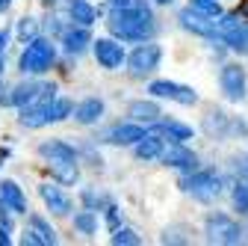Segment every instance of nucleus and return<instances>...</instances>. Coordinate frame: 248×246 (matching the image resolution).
Wrapping results in <instances>:
<instances>
[{"mask_svg": "<svg viewBox=\"0 0 248 246\" xmlns=\"http://www.w3.org/2000/svg\"><path fill=\"white\" fill-rule=\"evenodd\" d=\"M107 24L121 42H145L148 36H154V30H157L151 9L142 6V3L127 6V9H112Z\"/></svg>", "mask_w": 248, "mask_h": 246, "instance_id": "f257e3e1", "label": "nucleus"}, {"mask_svg": "<svg viewBox=\"0 0 248 246\" xmlns=\"http://www.w3.org/2000/svg\"><path fill=\"white\" fill-rule=\"evenodd\" d=\"M53 59H56V48L50 39H33V42H27L21 59H18V66L24 74H45L50 66H53Z\"/></svg>", "mask_w": 248, "mask_h": 246, "instance_id": "f03ea898", "label": "nucleus"}, {"mask_svg": "<svg viewBox=\"0 0 248 246\" xmlns=\"http://www.w3.org/2000/svg\"><path fill=\"white\" fill-rule=\"evenodd\" d=\"M204 234H207V240H210V243H228V246H233V243H242V240H245V237H242L239 223H236V220H231L228 213H210V217L204 220Z\"/></svg>", "mask_w": 248, "mask_h": 246, "instance_id": "7ed1b4c3", "label": "nucleus"}, {"mask_svg": "<svg viewBox=\"0 0 248 246\" xmlns=\"http://www.w3.org/2000/svg\"><path fill=\"white\" fill-rule=\"evenodd\" d=\"M180 187H183L186 193H192L198 202H213L216 196L222 193V178L216 175L213 169H201V172L192 169V175H186V178L180 181Z\"/></svg>", "mask_w": 248, "mask_h": 246, "instance_id": "20e7f679", "label": "nucleus"}, {"mask_svg": "<svg viewBox=\"0 0 248 246\" xmlns=\"http://www.w3.org/2000/svg\"><path fill=\"white\" fill-rule=\"evenodd\" d=\"M160 59H163V48H160V45H154V42H142V45L127 56L130 74L145 77V74H151V71H157Z\"/></svg>", "mask_w": 248, "mask_h": 246, "instance_id": "39448f33", "label": "nucleus"}, {"mask_svg": "<svg viewBox=\"0 0 248 246\" xmlns=\"http://www.w3.org/2000/svg\"><path fill=\"white\" fill-rule=\"evenodd\" d=\"M148 92L154 98H169V101H177L183 107H192L198 104V92L192 86H183V83H171V80H154L148 86Z\"/></svg>", "mask_w": 248, "mask_h": 246, "instance_id": "423d86ee", "label": "nucleus"}, {"mask_svg": "<svg viewBox=\"0 0 248 246\" xmlns=\"http://www.w3.org/2000/svg\"><path fill=\"white\" fill-rule=\"evenodd\" d=\"M177 21H180L183 30H189V33H195V36H204V39H216V36H219V24H216V18L198 12L195 6L180 9Z\"/></svg>", "mask_w": 248, "mask_h": 246, "instance_id": "0eeeda50", "label": "nucleus"}, {"mask_svg": "<svg viewBox=\"0 0 248 246\" xmlns=\"http://www.w3.org/2000/svg\"><path fill=\"white\" fill-rule=\"evenodd\" d=\"M219 83H222V92H225L231 101H242V98H245V86H248V71H245V66H239V63L222 66Z\"/></svg>", "mask_w": 248, "mask_h": 246, "instance_id": "6e6552de", "label": "nucleus"}, {"mask_svg": "<svg viewBox=\"0 0 248 246\" xmlns=\"http://www.w3.org/2000/svg\"><path fill=\"white\" fill-rule=\"evenodd\" d=\"M92 48H95V59L109 71H115L127 63V53H124V48L115 39H98V42H92Z\"/></svg>", "mask_w": 248, "mask_h": 246, "instance_id": "1a4fd4ad", "label": "nucleus"}, {"mask_svg": "<svg viewBox=\"0 0 248 246\" xmlns=\"http://www.w3.org/2000/svg\"><path fill=\"white\" fill-rule=\"evenodd\" d=\"M160 160L166 163V166H174V169H183V172H192V169H198V158H195V151H189L183 142H171L163 155H160Z\"/></svg>", "mask_w": 248, "mask_h": 246, "instance_id": "9d476101", "label": "nucleus"}, {"mask_svg": "<svg viewBox=\"0 0 248 246\" xmlns=\"http://www.w3.org/2000/svg\"><path fill=\"white\" fill-rule=\"evenodd\" d=\"M148 134H157V137L171 140V142H186V140H192V128L183 125V122H174V119H157V122L151 125Z\"/></svg>", "mask_w": 248, "mask_h": 246, "instance_id": "9b49d317", "label": "nucleus"}, {"mask_svg": "<svg viewBox=\"0 0 248 246\" xmlns=\"http://www.w3.org/2000/svg\"><path fill=\"white\" fill-rule=\"evenodd\" d=\"M142 137H148V131H145L142 122H124V125H115L107 134V140L115 142V145H136Z\"/></svg>", "mask_w": 248, "mask_h": 246, "instance_id": "f8f14e48", "label": "nucleus"}, {"mask_svg": "<svg viewBox=\"0 0 248 246\" xmlns=\"http://www.w3.org/2000/svg\"><path fill=\"white\" fill-rule=\"evenodd\" d=\"M0 208L12 213H27V199L15 181H0Z\"/></svg>", "mask_w": 248, "mask_h": 246, "instance_id": "ddd939ff", "label": "nucleus"}, {"mask_svg": "<svg viewBox=\"0 0 248 246\" xmlns=\"http://www.w3.org/2000/svg\"><path fill=\"white\" fill-rule=\"evenodd\" d=\"M39 196L45 199V205L56 213V217H65V213H71V199L62 193L59 187H53V184H42V187H39Z\"/></svg>", "mask_w": 248, "mask_h": 246, "instance_id": "4468645a", "label": "nucleus"}, {"mask_svg": "<svg viewBox=\"0 0 248 246\" xmlns=\"http://www.w3.org/2000/svg\"><path fill=\"white\" fill-rule=\"evenodd\" d=\"M89 45H92V36H89L86 24H77V27H71V30L62 33V48H65L68 53H83Z\"/></svg>", "mask_w": 248, "mask_h": 246, "instance_id": "2eb2a0df", "label": "nucleus"}, {"mask_svg": "<svg viewBox=\"0 0 248 246\" xmlns=\"http://www.w3.org/2000/svg\"><path fill=\"white\" fill-rule=\"evenodd\" d=\"M50 104H27V107H21L18 122H21L24 128H42V125H47V122H50Z\"/></svg>", "mask_w": 248, "mask_h": 246, "instance_id": "dca6fc26", "label": "nucleus"}, {"mask_svg": "<svg viewBox=\"0 0 248 246\" xmlns=\"http://www.w3.org/2000/svg\"><path fill=\"white\" fill-rule=\"evenodd\" d=\"M39 155L47 160V163H56V160H77V151L62 142V140H50V142H42L39 145Z\"/></svg>", "mask_w": 248, "mask_h": 246, "instance_id": "f3484780", "label": "nucleus"}, {"mask_svg": "<svg viewBox=\"0 0 248 246\" xmlns=\"http://www.w3.org/2000/svg\"><path fill=\"white\" fill-rule=\"evenodd\" d=\"M101 116H104V101L101 98H86L74 110V119L80 122V125H95Z\"/></svg>", "mask_w": 248, "mask_h": 246, "instance_id": "a211bd4d", "label": "nucleus"}, {"mask_svg": "<svg viewBox=\"0 0 248 246\" xmlns=\"http://www.w3.org/2000/svg\"><path fill=\"white\" fill-rule=\"evenodd\" d=\"M219 42L222 45H228L231 51H236V53H248V24H236V27H231L228 33H222L219 36Z\"/></svg>", "mask_w": 248, "mask_h": 246, "instance_id": "6ab92c4d", "label": "nucleus"}, {"mask_svg": "<svg viewBox=\"0 0 248 246\" xmlns=\"http://www.w3.org/2000/svg\"><path fill=\"white\" fill-rule=\"evenodd\" d=\"M42 89H45V83H33V80L18 83V86L12 89V104H15V107L36 104V101H39V95H42Z\"/></svg>", "mask_w": 248, "mask_h": 246, "instance_id": "aec40b11", "label": "nucleus"}, {"mask_svg": "<svg viewBox=\"0 0 248 246\" xmlns=\"http://www.w3.org/2000/svg\"><path fill=\"white\" fill-rule=\"evenodd\" d=\"M127 116L133 119V122H142V125H154L163 113H160V107L154 104V101H133L130 107H127Z\"/></svg>", "mask_w": 248, "mask_h": 246, "instance_id": "412c9836", "label": "nucleus"}, {"mask_svg": "<svg viewBox=\"0 0 248 246\" xmlns=\"http://www.w3.org/2000/svg\"><path fill=\"white\" fill-rule=\"evenodd\" d=\"M163 151H166V145H163V137H157V134H148L136 142V158L139 160H157Z\"/></svg>", "mask_w": 248, "mask_h": 246, "instance_id": "4be33fe9", "label": "nucleus"}, {"mask_svg": "<svg viewBox=\"0 0 248 246\" xmlns=\"http://www.w3.org/2000/svg\"><path fill=\"white\" fill-rule=\"evenodd\" d=\"M68 12L77 24H86V27L98 21V9L92 6L89 0H68Z\"/></svg>", "mask_w": 248, "mask_h": 246, "instance_id": "5701e85b", "label": "nucleus"}, {"mask_svg": "<svg viewBox=\"0 0 248 246\" xmlns=\"http://www.w3.org/2000/svg\"><path fill=\"white\" fill-rule=\"evenodd\" d=\"M56 175L59 184H77L80 178V169H77V160H56V163H47Z\"/></svg>", "mask_w": 248, "mask_h": 246, "instance_id": "b1692460", "label": "nucleus"}, {"mask_svg": "<svg viewBox=\"0 0 248 246\" xmlns=\"http://www.w3.org/2000/svg\"><path fill=\"white\" fill-rule=\"evenodd\" d=\"M74 228L77 231H83V234H92L98 228V217H95V211H80V213H74Z\"/></svg>", "mask_w": 248, "mask_h": 246, "instance_id": "393cba45", "label": "nucleus"}, {"mask_svg": "<svg viewBox=\"0 0 248 246\" xmlns=\"http://www.w3.org/2000/svg\"><path fill=\"white\" fill-rule=\"evenodd\" d=\"M30 228H33V231L45 240V246H53V243H56V231H53V228H50L42 217H36V213L30 217Z\"/></svg>", "mask_w": 248, "mask_h": 246, "instance_id": "a878e982", "label": "nucleus"}, {"mask_svg": "<svg viewBox=\"0 0 248 246\" xmlns=\"http://www.w3.org/2000/svg\"><path fill=\"white\" fill-rule=\"evenodd\" d=\"M36 36H39V21H36V18H30V15L21 18V21H18V39L27 45V42H33Z\"/></svg>", "mask_w": 248, "mask_h": 246, "instance_id": "bb28decb", "label": "nucleus"}, {"mask_svg": "<svg viewBox=\"0 0 248 246\" xmlns=\"http://www.w3.org/2000/svg\"><path fill=\"white\" fill-rule=\"evenodd\" d=\"M74 110H77V107H74L68 98H53V104H50V122H62V119H68Z\"/></svg>", "mask_w": 248, "mask_h": 246, "instance_id": "cd10ccee", "label": "nucleus"}, {"mask_svg": "<svg viewBox=\"0 0 248 246\" xmlns=\"http://www.w3.org/2000/svg\"><path fill=\"white\" fill-rule=\"evenodd\" d=\"M233 208L239 211V213H248V181L242 178V181H236L233 184Z\"/></svg>", "mask_w": 248, "mask_h": 246, "instance_id": "c85d7f7f", "label": "nucleus"}, {"mask_svg": "<svg viewBox=\"0 0 248 246\" xmlns=\"http://www.w3.org/2000/svg\"><path fill=\"white\" fill-rule=\"evenodd\" d=\"M112 243H115V246H139L142 240H139V234L130 231V228H115V231H112Z\"/></svg>", "mask_w": 248, "mask_h": 246, "instance_id": "c756f323", "label": "nucleus"}, {"mask_svg": "<svg viewBox=\"0 0 248 246\" xmlns=\"http://www.w3.org/2000/svg\"><path fill=\"white\" fill-rule=\"evenodd\" d=\"M192 6H195L198 12L210 15V18H222V15H225V12H222V6L216 3V0H192Z\"/></svg>", "mask_w": 248, "mask_h": 246, "instance_id": "7c9ffc66", "label": "nucleus"}, {"mask_svg": "<svg viewBox=\"0 0 248 246\" xmlns=\"http://www.w3.org/2000/svg\"><path fill=\"white\" fill-rule=\"evenodd\" d=\"M83 202H86L92 211H98V205H104L107 199H104L101 193H95V190H83Z\"/></svg>", "mask_w": 248, "mask_h": 246, "instance_id": "2f4dec72", "label": "nucleus"}, {"mask_svg": "<svg viewBox=\"0 0 248 246\" xmlns=\"http://www.w3.org/2000/svg\"><path fill=\"white\" fill-rule=\"evenodd\" d=\"M9 231H12V226H9V220L0 213V246H9L12 243V237H9Z\"/></svg>", "mask_w": 248, "mask_h": 246, "instance_id": "473e14b6", "label": "nucleus"}, {"mask_svg": "<svg viewBox=\"0 0 248 246\" xmlns=\"http://www.w3.org/2000/svg\"><path fill=\"white\" fill-rule=\"evenodd\" d=\"M21 240H24V246H45V240H42V237H39V234H36L33 228H27Z\"/></svg>", "mask_w": 248, "mask_h": 246, "instance_id": "72a5a7b5", "label": "nucleus"}, {"mask_svg": "<svg viewBox=\"0 0 248 246\" xmlns=\"http://www.w3.org/2000/svg\"><path fill=\"white\" fill-rule=\"evenodd\" d=\"M107 223H109L112 231L118 228V208H115V205H107Z\"/></svg>", "mask_w": 248, "mask_h": 246, "instance_id": "f704fd0d", "label": "nucleus"}, {"mask_svg": "<svg viewBox=\"0 0 248 246\" xmlns=\"http://www.w3.org/2000/svg\"><path fill=\"white\" fill-rule=\"evenodd\" d=\"M233 163H236V169H239V175H242V178L248 181V158H236Z\"/></svg>", "mask_w": 248, "mask_h": 246, "instance_id": "c9c22d12", "label": "nucleus"}, {"mask_svg": "<svg viewBox=\"0 0 248 246\" xmlns=\"http://www.w3.org/2000/svg\"><path fill=\"white\" fill-rule=\"evenodd\" d=\"M112 9H127V6H136V0H109Z\"/></svg>", "mask_w": 248, "mask_h": 246, "instance_id": "e433bc0d", "label": "nucleus"}, {"mask_svg": "<svg viewBox=\"0 0 248 246\" xmlns=\"http://www.w3.org/2000/svg\"><path fill=\"white\" fill-rule=\"evenodd\" d=\"M6 42H9V33H6V30H0V53H3V48H6Z\"/></svg>", "mask_w": 248, "mask_h": 246, "instance_id": "4c0bfd02", "label": "nucleus"}, {"mask_svg": "<svg viewBox=\"0 0 248 246\" xmlns=\"http://www.w3.org/2000/svg\"><path fill=\"white\" fill-rule=\"evenodd\" d=\"M9 3H12V0H0V12H3V9H6Z\"/></svg>", "mask_w": 248, "mask_h": 246, "instance_id": "58836bf2", "label": "nucleus"}, {"mask_svg": "<svg viewBox=\"0 0 248 246\" xmlns=\"http://www.w3.org/2000/svg\"><path fill=\"white\" fill-rule=\"evenodd\" d=\"M154 3H160V6H169V3H174V0H154Z\"/></svg>", "mask_w": 248, "mask_h": 246, "instance_id": "ea45409f", "label": "nucleus"}, {"mask_svg": "<svg viewBox=\"0 0 248 246\" xmlns=\"http://www.w3.org/2000/svg\"><path fill=\"white\" fill-rule=\"evenodd\" d=\"M0 74H3V53H0Z\"/></svg>", "mask_w": 248, "mask_h": 246, "instance_id": "a19ab883", "label": "nucleus"}, {"mask_svg": "<svg viewBox=\"0 0 248 246\" xmlns=\"http://www.w3.org/2000/svg\"><path fill=\"white\" fill-rule=\"evenodd\" d=\"M45 3H53V0H45Z\"/></svg>", "mask_w": 248, "mask_h": 246, "instance_id": "79ce46f5", "label": "nucleus"}]
</instances>
